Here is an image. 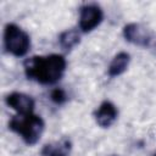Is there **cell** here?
Wrapping results in <instances>:
<instances>
[{
  "label": "cell",
  "mask_w": 156,
  "mask_h": 156,
  "mask_svg": "<svg viewBox=\"0 0 156 156\" xmlns=\"http://www.w3.org/2000/svg\"><path fill=\"white\" fill-rule=\"evenodd\" d=\"M72 151V141L69 138L63 136L60 140L45 144L40 151L41 156H69Z\"/></svg>",
  "instance_id": "8"
},
{
  "label": "cell",
  "mask_w": 156,
  "mask_h": 156,
  "mask_svg": "<svg viewBox=\"0 0 156 156\" xmlns=\"http://www.w3.org/2000/svg\"><path fill=\"white\" fill-rule=\"evenodd\" d=\"M30 37L20 26L7 23L4 28V48L15 57H23L30 50Z\"/></svg>",
  "instance_id": "3"
},
{
  "label": "cell",
  "mask_w": 156,
  "mask_h": 156,
  "mask_svg": "<svg viewBox=\"0 0 156 156\" xmlns=\"http://www.w3.org/2000/svg\"><path fill=\"white\" fill-rule=\"evenodd\" d=\"M152 156H156V154H154V155H152Z\"/></svg>",
  "instance_id": "12"
},
{
  "label": "cell",
  "mask_w": 156,
  "mask_h": 156,
  "mask_svg": "<svg viewBox=\"0 0 156 156\" xmlns=\"http://www.w3.org/2000/svg\"><path fill=\"white\" fill-rule=\"evenodd\" d=\"M129 63H130V55L128 52L121 51V52L116 54L107 67L108 77H111V78L119 77L128 69Z\"/></svg>",
  "instance_id": "9"
},
{
  "label": "cell",
  "mask_w": 156,
  "mask_h": 156,
  "mask_svg": "<svg viewBox=\"0 0 156 156\" xmlns=\"http://www.w3.org/2000/svg\"><path fill=\"white\" fill-rule=\"evenodd\" d=\"M9 129L16 133L26 145L33 146L40 140L45 129V122L34 112L16 113L9 121Z\"/></svg>",
  "instance_id": "2"
},
{
  "label": "cell",
  "mask_w": 156,
  "mask_h": 156,
  "mask_svg": "<svg viewBox=\"0 0 156 156\" xmlns=\"http://www.w3.org/2000/svg\"><path fill=\"white\" fill-rule=\"evenodd\" d=\"M80 43V30L79 29H66L58 35V45L65 51L72 50Z\"/></svg>",
  "instance_id": "10"
},
{
  "label": "cell",
  "mask_w": 156,
  "mask_h": 156,
  "mask_svg": "<svg viewBox=\"0 0 156 156\" xmlns=\"http://www.w3.org/2000/svg\"><path fill=\"white\" fill-rule=\"evenodd\" d=\"M67 61L61 54L35 55L27 57L23 62V71L27 79L41 85H54L66 73Z\"/></svg>",
  "instance_id": "1"
},
{
  "label": "cell",
  "mask_w": 156,
  "mask_h": 156,
  "mask_svg": "<svg viewBox=\"0 0 156 156\" xmlns=\"http://www.w3.org/2000/svg\"><path fill=\"white\" fill-rule=\"evenodd\" d=\"M5 102L16 113H30L34 112L35 107L34 99L30 95L21 91H12L7 94L5 98Z\"/></svg>",
  "instance_id": "6"
},
{
  "label": "cell",
  "mask_w": 156,
  "mask_h": 156,
  "mask_svg": "<svg viewBox=\"0 0 156 156\" xmlns=\"http://www.w3.org/2000/svg\"><path fill=\"white\" fill-rule=\"evenodd\" d=\"M50 100L56 105H63L68 100V95L62 88H54L50 91Z\"/></svg>",
  "instance_id": "11"
},
{
  "label": "cell",
  "mask_w": 156,
  "mask_h": 156,
  "mask_svg": "<svg viewBox=\"0 0 156 156\" xmlns=\"http://www.w3.org/2000/svg\"><path fill=\"white\" fill-rule=\"evenodd\" d=\"M118 117V108L110 100H104L94 112L95 122L101 128H110Z\"/></svg>",
  "instance_id": "7"
},
{
  "label": "cell",
  "mask_w": 156,
  "mask_h": 156,
  "mask_svg": "<svg viewBox=\"0 0 156 156\" xmlns=\"http://www.w3.org/2000/svg\"><path fill=\"white\" fill-rule=\"evenodd\" d=\"M104 21V11L98 4H84L79 7L78 29L80 33H90Z\"/></svg>",
  "instance_id": "4"
},
{
  "label": "cell",
  "mask_w": 156,
  "mask_h": 156,
  "mask_svg": "<svg viewBox=\"0 0 156 156\" xmlns=\"http://www.w3.org/2000/svg\"><path fill=\"white\" fill-rule=\"evenodd\" d=\"M122 34H123V38L128 43L140 46V48H149L152 45L155 40L152 32L145 26L136 23V22L126 24L122 29Z\"/></svg>",
  "instance_id": "5"
}]
</instances>
